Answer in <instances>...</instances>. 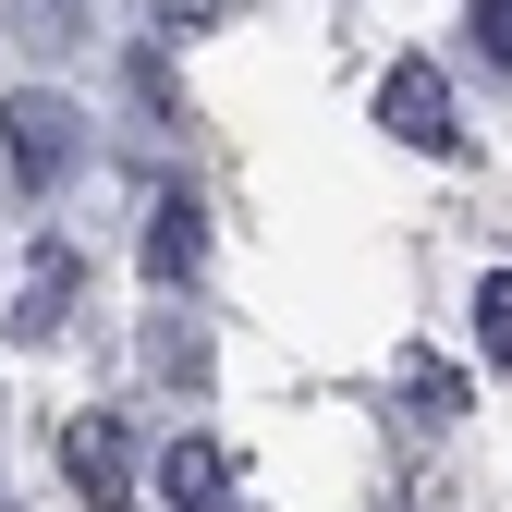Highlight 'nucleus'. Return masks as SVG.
Listing matches in <instances>:
<instances>
[{
    "label": "nucleus",
    "instance_id": "obj_1",
    "mask_svg": "<svg viewBox=\"0 0 512 512\" xmlns=\"http://www.w3.org/2000/svg\"><path fill=\"white\" fill-rule=\"evenodd\" d=\"M0 147H13L25 183H61V171H74V110H61L49 86H25L13 110H0Z\"/></svg>",
    "mask_w": 512,
    "mask_h": 512
},
{
    "label": "nucleus",
    "instance_id": "obj_2",
    "mask_svg": "<svg viewBox=\"0 0 512 512\" xmlns=\"http://www.w3.org/2000/svg\"><path fill=\"white\" fill-rule=\"evenodd\" d=\"M378 122H391L403 147H452V86H439V61H391V74H378Z\"/></svg>",
    "mask_w": 512,
    "mask_h": 512
},
{
    "label": "nucleus",
    "instance_id": "obj_7",
    "mask_svg": "<svg viewBox=\"0 0 512 512\" xmlns=\"http://www.w3.org/2000/svg\"><path fill=\"white\" fill-rule=\"evenodd\" d=\"M476 342H488V366H512V269L476 281Z\"/></svg>",
    "mask_w": 512,
    "mask_h": 512
},
{
    "label": "nucleus",
    "instance_id": "obj_5",
    "mask_svg": "<svg viewBox=\"0 0 512 512\" xmlns=\"http://www.w3.org/2000/svg\"><path fill=\"white\" fill-rule=\"evenodd\" d=\"M61 305H74V244H37V269H25V305H13V330L49 342L61 330Z\"/></svg>",
    "mask_w": 512,
    "mask_h": 512
},
{
    "label": "nucleus",
    "instance_id": "obj_6",
    "mask_svg": "<svg viewBox=\"0 0 512 512\" xmlns=\"http://www.w3.org/2000/svg\"><path fill=\"white\" fill-rule=\"evenodd\" d=\"M159 488H171V512H232V500H220V452H208V439H171Z\"/></svg>",
    "mask_w": 512,
    "mask_h": 512
},
{
    "label": "nucleus",
    "instance_id": "obj_8",
    "mask_svg": "<svg viewBox=\"0 0 512 512\" xmlns=\"http://www.w3.org/2000/svg\"><path fill=\"white\" fill-rule=\"evenodd\" d=\"M476 37H488V61H512V0H476Z\"/></svg>",
    "mask_w": 512,
    "mask_h": 512
},
{
    "label": "nucleus",
    "instance_id": "obj_3",
    "mask_svg": "<svg viewBox=\"0 0 512 512\" xmlns=\"http://www.w3.org/2000/svg\"><path fill=\"white\" fill-rule=\"evenodd\" d=\"M61 464H74L86 512H122V488H135V452H122V427H110V415H86L74 439H61Z\"/></svg>",
    "mask_w": 512,
    "mask_h": 512
},
{
    "label": "nucleus",
    "instance_id": "obj_4",
    "mask_svg": "<svg viewBox=\"0 0 512 512\" xmlns=\"http://www.w3.org/2000/svg\"><path fill=\"white\" fill-rule=\"evenodd\" d=\"M196 256H208V208L196 196H159L147 208V281H183Z\"/></svg>",
    "mask_w": 512,
    "mask_h": 512
}]
</instances>
